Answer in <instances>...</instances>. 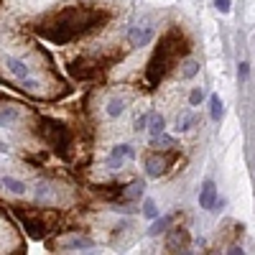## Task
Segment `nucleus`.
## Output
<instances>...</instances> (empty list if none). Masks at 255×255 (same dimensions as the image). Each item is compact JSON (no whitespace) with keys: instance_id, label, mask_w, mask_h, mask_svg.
I'll return each mask as SVG.
<instances>
[{"instance_id":"15","label":"nucleus","mask_w":255,"mask_h":255,"mask_svg":"<svg viewBox=\"0 0 255 255\" xmlns=\"http://www.w3.org/2000/svg\"><path fill=\"white\" fill-rule=\"evenodd\" d=\"M3 186L10 191V194H15V197H23L26 194V184L20 181V179H13V176H5L3 179Z\"/></svg>"},{"instance_id":"19","label":"nucleus","mask_w":255,"mask_h":255,"mask_svg":"<svg viewBox=\"0 0 255 255\" xmlns=\"http://www.w3.org/2000/svg\"><path fill=\"white\" fill-rule=\"evenodd\" d=\"M163 128H166L163 115H151V118H148V133H151V138L161 135V133H163Z\"/></svg>"},{"instance_id":"1","label":"nucleus","mask_w":255,"mask_h":255,"mask_svg":"<svg viewBox=\"0 0 255 255\" xmlns=\"http://www.w3.org/2000/svg\"><path fill=\"white\" fill-rule=\"evenodd\" d=\"M97 15L87 8H69L56 15V23L54 26H44L38 28L41 36H46L51 44H67V41H72L74 36L90 31L95 26Z\"/></svg>"},{"instance_id":"21","label":"nucleus","mask_w":255,"mask_h":255,"mask_svg":"<svg viewBox=\"0 0 255 255\" xmlns=\"http://www.w3.org/2000/svg\"><path fill=\"white\" fill-rule=\"evenodd\" d=\"M191 125H194V115H191V113H181V115H176V130H179V133H186Z\"/></svg>"},{"instance_id":"25","label":"nucleus","mask_w":255,"mask_h":255,"mask_svg":"<svg viewBox=\"0 0 255 255\" xmlns=\"http://www.w3.org/2000/svg\"><path fill=\"white\" fill-rule=\"evenodd\" d=\"M202 97H204V92H202L199 87H194V90L189 92V105H199V102H202Z\"/></svg>"},{"instance_id":"12","label":"nucleus","mask_w":255,"mask_h":255,"mask_svg":"<svg viewBox=\"0 0 255 255\" xmlns=\"http://www.w3.org/2000/svg\"><path fill=\"white\" fill-rule=\"evenodd\" d=\"M56 194V189L51 181H38L36 184V202H51Z\"/></svg>"},{"instance_id":"30","label":"nucleus","mask_w":255,"mask_h":255,"mask_svg":"<svg viewBox=\"0 0 255 255\" xmlns=\"http://www.w3.org/2000/svg\"><path fill=\"white\" fill-rule=\"evenodd\" d=\"M240 77H243V79H245V77H248V64H245V61H243V64H240Z\"/></svg>"},{"instance_id":"7","label":"nucleus","mask_w":255,"mask_h":255,"mask_svg":"<svg viewBox=\"0 0 255 255\" xmlns=\"http://www.w3.org/2000/svg\"><path fill=\"white\" fill-rule=\"evenodd\" d=\"M215 202H217V184L212 181V179H207L202 184V189H199V207L202 209H212V207H215Z\"/></svg>"},{"instance_id":"9","label":"nucleus","mask_w":255,"mask_h":255,"mask_svg":"<svg viewBox=\"0 0 255 255\" xmlns=\"http://www.w3.org/2000/svg\"><path fill=\"white\" fill-rule=\"evenodd\" d=\"M128 41H130V46H145L153 41V28L151 26H135L130 28V33H128Z\"/></svg>"},{"instance_id":"28","label":"nucleus","mask_w":255,"mask_h":255,"mask_svg":"<svg viewBox=\"0 0 255 255\" xmlns=\"http://www.w3.org/2000/svg\"><path fill=\"white\" fill-rule=\"evenodd\" d=\"M23 82H26V84H23L26 92H36V90H38V84H36V82H31V79H23Z\"/></svg>"},{"instance_id":"27","label":"nucleus","mask_w":255,"mask_h":255,"mask_svg":"<svg viewBox=\"0 0 255 255\" xmlns=\"http://www.w3.org/2000/svg\"><path fill=\"white\" fill-rule=\"evenodd\" d=\"M145 125H148V115L135 118V130H145Z\"/></svg>"},{"instance_id":"5","label":"nucleus","mask_w":255,"mask_h":255,"mask_svg":"<svg viewBox=\"0 0 255 255\" xmlns=\"http://www.w3.org/2000/svg\"><path fill=\"white\" fill-rule=\"evenodd\" d=\"M168 166H171V158H168V156H163V153H151V156L145 158V174L153 176V179H158V176H163V174L168 171Z\"/></svg>"},{"instance_id":"20","label":"nucleus","mask_w":255,"mask_h":255,"mask_svg":"<svg viewBox=\"0 0 255 255\" xmlns=\"http://www.w3.org/2000/svg\"><path fill=\"white\" fill-rule=\"evenodd\" d=\"M151 145H153V148H158V151H168V148H176V140L161 133V135L151 138Z\"/></svg>"},{"instance_id":"6","label":"nucleus","mask_w":255,"mask_h":255,"mask_svg":"<svg viewBox=\"0 0 255 255\" xmlns=\"http://www.w3.org/2000/svg\"><path fill=\"white\" fill-rule=\"evenodd\" d=\"M18 220L23 222V230H26V235H28L31 240H44V238H46V225H44V222L31 220V217H26V215H20V212H18Z\"/></svg>"},{"instance_id":"8","label":"nucleus","mask_w":255,"mask_h":255,"mask_svg":"<svg viewBox=\"0 0 255 255\" xmlns=\"http://www.w3.org/2000/svg\"><path fill=\"white\" fill-rule=\"evenodd\" d=\"M128 158H133V148L130 145H115L113 148V153H110V158H108V168H113V171H118V168L128 161Z\"/></svg>"},{"instance_id":"4","label":"nucleus","mask_w":255,"mask_h":255,"mask_svg":"<svg viewBox=\"0 0 255 255\" xmlns=\"http://www.w3.org/2000/svg\"><path fill=\"white\" fill-rule=\"evenodd\" d=\"M166 250L168 253H189V232L184 227H174L166 238Z\"/></svg>"},{"instance_id":"2","label":"nucleus","mask_w":255,"mask_h":255,"mask_svg":"<svg viewBox=\"0 0 255 255\" xmlns=\"http://www.w3.org/2000/svg\"><path fill=\"white\" fill-rule=\"evenodd\" d=\"M179 51H181V46H179L176 33H168V36L161 38V44H158L156 54L151 56V61H148V69H145L148 84H153V87H156V84L163 79V74L171 69V64L176 61Z\"/></svg>"},{"instance_id":"13","label":"nucleus","mask_w":255,"mask_h":255,"mask_svg":"<svg viewBox=\"0 0 255 255\" xmlns=\"http://www.w3.org/2000/svg\"><path fill=\"white\" fill-rule=\"evenodd\" d=\"M209 115H212V120H215V123L222 120V115H225V105H222L220 95H212V97H209Z\"/></svg>"},{"instance_id":"29","label":"nucleus","mask_w":255,"mask_h":255,"mask_svg":"<svg viewBox=\"0 0 255 255\" xmlns=\"http://www.w3.org/2000/svg\"><path fill=\"white\" fill-rule=\"evenodd\" d=\"M230 255H243V248H238V245H232L230 250H227Z\"/></svg>"},{"instance_id":"18","label":"nucleus","mask_w":255,"mask_h":255,"mask_svg":"<svg viewBox=\"0 0 255 255\" xmlns=\"http://www.w3.org/2000/svg\"><path fill=\"white\" fill-rule=\"evenodd\" d=\"M18 118H20L18 108H0V128H8V125H13Z\"/></svg>"},{"instance_id":"23","label":"nucleus","mask_w":255,"mask_h":255,"mask_svg":"<svg viewBox=\"0 0 255 255\" xmlns=\"http://www.w3.org/2000/svg\"><path fill=\"white\" fill-rule=\"evenodd\" d=\"M197 72H199V61H197V59L184 61V69H181V77H184V79H191Z\"/></svg>"},{"instance_id":"26","label":"nucleus","mask_w":255,"mask_h":255,"mask_svg":"<svg viewBox=\"0 0 255 255\" xmlns=\"http://www.w3.org/2000/svg\"><path fill=\"white\" fill-rule=\"evenodd\" d=\"M215 8H217L220 13H230L232 5H230V0H215Z\"/></svg>"},{"instance_id":"10","label":"nucleus","mask_w":255,"mask_h":255,"mask_svg":"<svg viewBox=\"0 0 255 255\" xmlns=\"http://www.w3.org/2000/svg\"><path fill=\"white\" fill-rule=\"evenodd\" d=\"M69 74L74 77V79H92L95 74H97V67L95 64H90V61H72L69 64Z\"/></svg>"},{"instance_id":"11","label":"nucleus","mask_w":255,"mask_h":255,"mask_svg":"<svg viewBox=\"0 0 255 255\" xmlns=\"http://www.w3.org/2000/svg\"><path fill=\"white\" fill-rule=\"evenodd\" d=\"M95 243L90 238H82V235H72L61 243V248H67V250H90Z\"/></svg>"},{"instance_id":"16","label":"nucleus","mask_w":255,"mask_h":255,"mask_svg":"<svg viewBox=\"0 0 255 255\" xmlns=\"http://www.w3.org/2000/svg\"><path fill=\"white\" fill-rule=\"evenodd\" d=\"M168 227H171V217H156L153 225L148 227V235H151V238H158L161 232H166Z\"/></svg>"},{"instance_id":"17","label":"nucleus","mask_w":255,"mask_h":255,"mask_svg":"<svg viewBox=\"0 0 255 255\" xmlns=\"http://www.w3.org/2000/svg\"><path fill=\"white\" fill-rule=\"evenodd\" d=\"M143 189H145L143 181H133L130 186H125V189H123V197H125V199H130V202H135V199L143 197Z\"/></svg>"},{"instance_id":"3","label":"nucleus","mask_w":255,"mask_h":255,"mask_svg":"<svg viewBox=\"0 0 255 255\" xmlns=\"http://www.w3.org/2000/svg\"><path fill=\"white\" fill-rule=\"evenodd\" d=\"M38 133H41V138H44L51 148H56L59 153H67V148L72 143V135H69V130L61 123H56L51 118H44V120H41Z\"/></svg>"},{"instance_id":"24","label":"nucleus","mask_w":255,"mask_h":255,"mask_svg":"<svg viewBox=\"0 0 255 255\" xmlns=\"http://www.w3.org/2000/svg\"><path fill=\"white\" fill-rule=\"evenodd\" d=\"M143 217H148V220H156L158 217V207H156L153 199H145L143 202Z\"/></svg>"},{"instance_id":"14","label":"nucleus","mask_w":255,"mask_h":255,"mask_svg":"<svg viewBox=\"0 0 255 255\" xmlns=\"http://www.w3.org/2000/svg\"><path fill=\"white\" fill-rule=\"evenodd\" d=\"M8 69L13 77L18 79H28V67H26V61H20V59H8Z\"/></svg>"},{"instance_id":"22","label":"nucleus","mask_w":255,"mask_h":255,"mask_svg":"<svg viewBox=\"0 0 255 255\" xmlns=\"http://www.w3.org/2000/svg\"><path fill=\"white\" fill-rule=\"evenodd\" d=\"M123 113H125V100L113 97V100L108 102V115H110V118H118V115H123Z\"/></svg>"}]
</instances>
